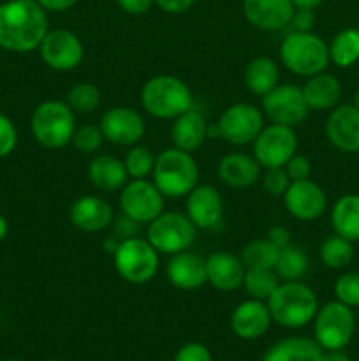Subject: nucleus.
<instances>
[{"instance_id": "obj_13", "label": "nucleus", "mask_w": 359, "mask_h": 361, "mask_svg": "<svg viewBox=\"0 0 359 361\" xmlns=\"http://www.w3.org/2000/svg\"><path fill=\"white\" fill-rule=\"evenodd\" d=\"M260 109L271 123H282L287 127L301 126L310 113L301 87L289 83H278L273 90L263 95Z\"/></svg>"}, {"instance_id": "obj_28", "label": "nucleus", "mask_w": 359, "mask_h": 361, "mask_svg": "<svg viewBox=\"0 0 359 361\" xmlns=\"http://www.w3.org/2000/svg\"><path fill=\"white\" fill-rule=\"evenodd\" d=\"M322 348L310 337H287L264 353L260 361H320Z\"/></svg>"}, {"instance_id": "obj_12", "label": "nucleus", "mask_w": 359, "mask_h": 361, "mask_svg": "<svg viewBox=\"0 0 359 361\" xmlns=\"http://www.w3.org/2000/svg\"><path fill=\"white\" fill-rule=\"evenodd\" d=\"M218 137L234 147L252 145L264 127L263 109L248 102H236L224 109L217 122Z\"/></svg>"}, {"instance_id": "obj_35", "label": "nucleus", "mask_w": 359, "mask_h": 361, "mask_svg": "<svg viewBox=\"0 0 359 361\" xmlns=\"http://www.w3.org/2000/svg\"><path fill=\"white\" fill-rule=\"evenodd\" d=\"M280 249L273 245L267 238H256L241 249V257L245 268H271L275 270Z\"/></svg>"}, {"instance_id": "obj_5", "label": "nucleus", "mask_w": 359, "mask_h": 361, "mask_svg": "<svg viewBox=\"0 0 359 361\" xmlns=\"http://www.w3.org/2000/svg\"><path fill=\"white\" fill-rule=\"evenodd\" d=\"M76 113L65 101L49 99L34 109L30 118V130L41 147L58 150L73 141L76 130Z\"/></svg>"}, {"instance_id": "obj_48", "label": "nucleus", "mask_w": 359, "mask_h": 361, "mask_svg": "<svg viewBox=\"0 0 359 361\" xmlns=\"http://www.w3.org/2000/svg\"><path fill=\"white\" fill-rule=\"evenodd\" d=\"M155 4L168 14H182L187 13L196 0H155Z\"/></svg>"}, {"instance_id": "obj_39", "label": "nucleus", "mask_w": 359, "mask_h": 361, "mask_svg": "<svg viewBox=\"0 0 359 361\" xmlns=\"http://www.w3.org/2000/svg\"><path fill=\"white\" fill-rule=\"evenodd\" d=\"M334 296L348 307H359V274H344L334 282Z\"/></svg>"}, {"instance_id": "obj_37", "label": "nucleus", "mask_w": 359, "mask_h": 361, "mask_svg": "<svg viewBox=\"0 0 359 361\" xmlns=\"http://www.w3.org/2000/svg\"><path fill=\"white\" fill-rule=\"evenodd\" d=\"M155 159L157 157L153 155V152L144 145L137 143L134 147H129V152L123 159L129 178H148L153 173Z\"/></svg>"}, {"instance_id": "obj_31", "label": "nucleus", "mask_w": 359, "mask_h": 361, "mask_svg": "<svg viewBox=\"0 0 359 361\" xmlns=\"http://www.w3.org/2000/svg\"><path fill=\"white\" fill-rule=\"evenodd\" d=\"M329 48V62L336 67L347 69L359 60V30L345 28L333 37Z\"/></svg>"}, {"instance_id": "obj_25", "label": "nucleus", "mask_w": 359, "mask_h": 361, "mask_svg": "<svg viewBox=\"0 0 359 361\" xmlns=\"http://www.w3.org/2000/svg\"><path fill=\"white\" fill-rule=\"evenodd\" d=\"M208 140V122L203 113L196 108L182 113L172 120L171 141L172 147L194 154Z\"/></svg>"}, {"instance_id": "obj_11", "label": "nucleus", "mask_w": 359, "mask_h": 361, "mask_svg": "<svg viewBox=\"0 0 359 361\" xmlns=\"http://www.w3.org/2000/svg\"><path fill=\"white\" fill-rule=\"evenodd\" d=\"M252 147L253 157L260 168H284L289 159L298 154V136L294 127L270 123L263 127Z\"/></svg>"}, {"instance_id": "obj_30", "label": "nucleus", "mask_w": 359, "mask_h": 361, "mask_svg": "<svg viewBox=\"0 0 359 361\" xmlns=\"http://www.w3.org/2000/svg\"><path fill=\"white\" fill-rule=\"evenodd\" d=\"M331 224L336 235L359 242V194H345L331 210Z\"/></svg>"}, {"instance_id": "obj_45", "label": "nucleus", "mask_w": 359, "mask_h": 361, "mask_svg": "<svg viewBox=\"0 0 359 361\" xmlns=\"http://www.w3.org/2000/svg\"><path fill=\"white\" fill-rule=\"evenodd\" d=\"M315 25V14L312 9H294L289 27L292 32H312Z\"/></svg>"}, {"instance_id": "obj_6", "label": "nucleus", "mask_w": 359, "mask_h": 361, "mask_svg": "<svg viewBox=\"0 0 359 361\" xmlns=\"http://www.w3.org/2000/svg\"><path fill=\"white\" fill-rule=\"evenodd\" d=\"M280 62L289 73L308 78L326 71L329 48L313 32H291L280 44Z\"/></svg>"}, {"instance_id": "obj_14", "label": "nucleus", "mask_w": 359, "mask_h": 361, "mask_svg": "<svg viewBox=\"0 0 359 361\" xmlns=\"http://www.w3.org/2000/svg\"><path fill=\"white\" fill-rule=\"evenodd\" d=\"M37 49L42 62L49 69L60 71V73L74 71L83 62L84 56V46L81 39L67 28L48 30Z\"/></svg>"}, {"instance_id": "obj_2", "label": "nucleus", "mask_w": 359, "mask_h": 361, "mask_svg": "<svg viewBox=\"0 0 359 361\" xmlns=\"http://www.w3.org/2000/svg\"><path fill=\"white\" fill-rule=\"evenodd\" d=\"M266 303L273 323L287 330H299L312 323L319 309L317 295L303 281H280Z\"/></svg>"}, {"instance_id": "obj_18", "label": "nucleus", "mask_w": 359, "mask_h": 361, "mask_svg": "<svg viewBox=\"0 0 359 361\" xmlns=\"http://www.w3.org/2000/svg\"><path fill=\"white\" fill-rule=\"evenodd\" d=\"M326 136L344 154L359 152V109L354 104H340L331 109L326 120Z\"/></svg>"}, {"instance_id": "obj_50", "label": "nucleus", "mask_w": 359, "mask_h": 361, "mask_svg": "<svg viewBox=\"0 0 359 361\" xmlns=\"http://www.w3.org/2000/svg\"><path fill=\"white\" fill-rule=\"evenodd\" d=\"M320 361H352L344 351H324Z\"/></svg>"}, {"instance_id": "obj_21", "label": "nucleus", "mask_w": 359, "mask_h": 361, "mask_svg": "<svg viewBox=\"0 0 359 361\" xmlns=\"http://www.w3.org/2000/svg\"><path fill=\"white\" fill-rule=\"evenodd\" d=\"M243 14L252 27L277 32L289 27L294 6L291 0H243Z\"/></svg>"}, {"instance_id": "obj_36", "label": "nucleus", "mask_w": 359, "mask_h": 361, "mask_svg": "<svg viewBox=\"0 0 359 361\" xmlns=\"http://www.w3.org/2000/svg\"><path fill=\"white\" fill-rule=\"evenodd\" d=\"M65 102L74 113L88 115V113H94L101 106V90L94 83L81 81V83L70 87V90L67 92Z\"/></svg>"}, {"instance_id": "obj_44", "label": "nucleus", "mask_w": 359, "mask_h": 361, "mask_svg": "<svg viewBox=\"0 0 359 361\" xmlns=\"http://www.w3.org/2000/svg\"><path fill=\"white\" fill-rule=\"evenodd\" d=\"M113 228H115L116 238L127 240V238H134V236H139L141 224L122 214V217H118L115 222H113Z\"/></svg>"}, {"instance_id": "obj_8", "label": "nucleus", "mask_w": 359, "mask_h": 361, "mask_svg": "<svg viewBox=\"0 0 359 361\" xmlns=\"http://www.w3.org/2000/svg\"><path fill=\"white\" fill-rule=\"evenodd\" d=\"M312 323L313 341L322 351H341L354 337L355 316L352 307L338 300L320 305Z\"/></svg>"}, {"instance_id": "obj_46", "label": "nucleus", "mask_w": 359, "mask_h": 361, "mask_svg": "<svg viewBox=\"0 0 359 361\" xmlns=\"http://www.w3.org/2000/svg\"><path fill=\"white\" fill-rule=\"evenodd\" d=\"M266 238L280 250L285 249V247H289L292 243L291 233H289V229L285 228V226H273V228L267 231Z\"/></svg>"}, {"instance_id": "obj_34", "label": "nucleus", "mask_w": 359, "mask_h": 361, "mask_svg": "<svg viewBox=\"0 0 359 361\" xmlns=\"http://www.w3.org/2000/svg\"><path fill=\"white\" fill-rule=\"evenodd\" d=\"M319 256L324 267L331 268V270H341L354 257V245H352L351 240L334 233L320 243Z\"/></svg>"}, {"instance_id": "obj_43", "label": "nucleus", "mask_w": 359, "mask_h": 361, "mask_svg": "<svg viewBox=\"0 0 359 361\" xmlns=\"http://www.w3.org/2000/svg\"><path fill=\"white\" fill-rule=\"evenodd\" d=\"M284 169L289 175V178H291V182L310 178V173H312L310 161L305 157V155H299V154L292 155V157L287 161V164L284 166Z\"/></svg>"}, {"instance_id": "obj_22", "label": "nucleus", "mask_w": 359, "mask_h": 361, "mask_svg": "<svg viewBox=\"0 0 359 361\" xmlns=\"http://www.w3.org/2000/svg\"><path fill=\"white\" fill-rule=\"evenodd\" d=\"M169 282L182 291H194L208 282L206 259L192 250L172 254L165 268Z\"/></svg>"}, {"instance_id": "obj_19", "label": "nucleus", "mask_w": 359, "mask_h": 361, "mask_svg": "<svg viewBox=\"0 0 359 361\" xmlns=\"http://www.w3.org/2000/svg\"><path fill=\"white\" fill-rule=\"evenodd\" d=\"M231 330L241 341H257L270 330L271 312L263 300L248 298L239 303L231 314Z\"/></svg>"}, {"instance_id": "obj_27", "label": "nucleus", "mask_w": 359, "mask_h": 361, "mask_svg": "<svg viewBox=\"0 0 359 361\" xmlns=\"http://www.w3.org/2000/svg\"><path fill=\"white\" fill-rule=\"evenodd\" d=\"M88 180L99 190L113 192L122 190V187L129 182V173L125 164L115 155L101 154L95 155L88 164Z\"/></svg>"}, {"instance_id": "obj_4", "label": "nucleus", "mask_w": 359, "mask_h": 361, "mask_svg": "<svg viewBox=\"0 0 359 361\" xmlns=\"http://www.w3.org/2000/svg\"><path fill=\"white\" fill-rule=\"evenodd\" d=\"M151 178L165 200H178L199 183V166L190 152L165 148L155 159Z\"/></svg>"}, {"instance_id": "obj_24", "label": "nucleus", "mask_w": 359, "mask_h": 361, "mask_svg": "<svg viewBox=\"0 0 359 361\" xmlns=\"http://www.w3.org/2000/svg\"><path fill=\"white\" fill-rule=\"evenodd\" d=\"M217 175L231 189H246L260 180L263 168L256 157L245 152H231L218 161Z\"/></svg>"}, {"instance_id": "obj_29", "label": "nucleus", "mask_w": 359, "mask_h": 361, "mask_svg": "<svg viewBox=\"0 0 359 361\" xmlns=\"http://www.w3.org/2000/svg\"><path fill=\"white\" fill-rule=\"evenodd\" d=\"M243 81H245L246 90L263 97L280 83L278 63L270 56H256L246 63Z\"/></svg>"}, {"instance_id": "obj_38", "label": "nucleus", "mask_w": 359, "mask_h": 361, "mask_svg": "<svg viewBox=\"0 0 359 361\" xmlns=\"http://www.w3.org/2000/svg\"><path fill=\"white\" fill-rule=\"evenodd\" d=\"M70 143H73L74 148H76L77 152H81V154L92 155L102 147V143H104V134H102L99 126L84 123V126L76 127Z\"/></svg>"}, {"instance_id": "obj_42", "label": "nucleus", "mask_w": 359, "mask_h": 361, "mask_svg": "<svg viewBox=\"0 0 359 361\" xmlns=\"http://www.w3.org/2000/svg\"><path fill=\"white\" fill-rule=\"evenodd\" d=\"M172 361H213L211 351L201 342H187L176 351Z\"/></svg>"}, {"instance_id": "obj_56", "label": "nucleus", "mask_w": 359, "mask_h": 361, "mask_svg": "<svg viewBox=\"0 0 359 361\" xmlns=\"http://www.w3.org/2000/svg\"><path fill=\"white\" fill-rule=\"evenodd\" d=\"M44 361H62V360H44Z\"/></svg>"}, {"instance_id": "obj_32", "label": "nucleus", "mask_w": 359, "mask_h": 361, "mask_svg": "<svg viewBox=\"0 0 359 361\" xmlns=\"http://www.w3.org/2000/svg\"><path fill=\"white\" fill-rule=\"evenodd\" d=\"M308 256H306L301 247L291 243V245L278 252L275 271L280 277V281H301L306 271H308Z\"/></svg>"}, {"instance_id": "obj_26", "label": "nucleus", "mask_w": 359, "mask_h": 361, "mask_svg": "<svg viewBox=\"0 0 359 361\" xmlns=\"http://www.w3.org/2000/svg\"><path fill=\"white\" fill-rule=\"evenodd\" d=\"M301 92L310 111H327L338 106L341 97V85L336 76L322 71L306 78Z\"/></svg>"}, {"instance_id": "obj_49", "label": "nucleus", "mask_w": 359, "mask_h": 361, "mask_svg": "<svg viewBox=\"0 0 359 361\" xmlns=\"http://www.w3.org/2000/svg\"><path fill=\"white\" fill-rule=\"evenodd\" d=\"M76 2L77 0H37V4L46 13H63V11L70 9Z\"/></svg>"}, {"instance_id": "obj_10", "label": "nucleus", "mask_w": 359, "mask_h": 361, "mask_svg": "<svg viewBox=\"0 0 359 361\" xmlns=\"http://www.w3.org/2000/svg\"><path fill=\"white\" fill-rule=\"evenodd\" d=\"M164 201L165 197L157 185L148 178H130L122 187L118 197L122 214L141 226H148L164 212Z\"/></svg>"}, {"instance_id": "obj_40", "label": "nucleus", "mask_w": 359, "mask_h": 361, "mask_svg": "<svg viewBox=\"0 0 359 361\" xmlns=\"http://www.w3.org/2000/svg\"><path fill=\"white\" fill-rule=\"evenodd\" d=\"M260 180H263L264 190L273 197L284 196L285 190L291 185V178L284 168L264 169V175H260Z\"/></svg>"}, {"instance_id": "obj_41", "label": "nucleus", "mask_w": 359, "mask_h": 361, "mask_svg": "<svg viewBox=\"0 0 359 361\" xmlns=\"http://www.w3.org/2000/svg\"><path fill=\"white\" fill-rule=\"evenodd\" d=\"M18 145V130L13 120L0 113V159L7 157L14 152Z\"/></svg>"}, {"instance_id": "obj_16", "label": "nucleus", "mask_w": 359, "mask_h": 361, "mask_svg": "<svg viewBox=\"0 0 359 361\" xmlns=\"http://www.w3.org/2000/svg\"><path fill=\"white\" fill-rule=\"evenodd\" d=\"M282 197L287 214L303 222L315 221L327 208L326 192L319 183L310 178L291 182Z\"/></svg>"}, {"instance_id": "obj_7", "label": "nucleus", "mask_w": 359, "mask_h": 361, "mask_svg": "<svg viewBox=\"0 0 359 361\" xmlns=\"http://www.w3.org/2000/svg\"><path fill=\"white\" fill-rule=\"evenodd\" d=\"M158 250L143 236L120 240L113 263L116 271L125 282L134 286H143L153 281L160 264Z\"/></svg>"}, {"instance_id": "obj_23", "label": "nucleus", "mask_w": 359, "mask_h": 361, "mask_svg": "<svg viewBox=\"0 0 359 361\" xmlns=\"http://www.w3.org/2000/svg\"><path fill=\"white\" fill-rule=\"evenodd\" d=\"M245 271L241 257L229 250H217L206 257L208 282L218 291L231 293L241 288Z\"/></svg>"}, {"instance_id": "obj_51", "label": "nucleus", "mask_w": 359, "mask_h": 361, "mask_svg": "<svg viewBox=\"0 0 359 361\" xmlns=\"http://www.w3.org/2000/svg\"><path fill=\"white\" fill-rule=\"evenodd\" d=\"M294 9H315L322 4V0H291Z\"/></svg>"}, {"instance_id": "obj_53", "label": "nucleus", "mask_w": 359, "mask_h": 361, "mask_svg": "<svg viewBox=\"0 0 359 361\" xmlns=\"http://www.w3.org/2000/svg\"><path fill=\"white\" fill-rule=\"evenodd\" d=\"M7 231H9V224H7V221H6V217H4V215H0V242L6 238Z\"/></svg>"}, {"instance_id": "obj_15", "label": "nucleus", "mask_w": 359, "mask_h": 361, "mask_svg": "<svg viewBox=\"0 0 359 361\" xmlns=\"http://www.w3.org/2000/svg\"><path fill=\"white\" fill-rule=\"evenodd\" d=\"M104 140L118 147H134L146 133V123L141 113L130 106H113L102 113L99 122Z\"/></svg>"}, {"instance_id": "obj_1", "label": "nucleus", "mask_w": 359, "mask_h": 361, "mask_svg": "<svg viewBox=\"0 0 359 361\" xmlns=\"http://www.w3.org/2000/svg\"><path fill=\"white\" fill-rule=\"evenodd\" d=\"M48 30V14L37 0H7L0 4V48L6 51H34Z\"/></svg>"}, {"instance_id": "obj_20", "label": "nucleus", "mask_w": 359, "mask_h": 361, "mask_svg": "<svg viewBox=\"0 0 359 361\" xmlns=\"http://www.w3.org/2000/svg\"><path fill=\"white\" fill-rule=\"evenodd\" d=\"M69 221L83 233H101L113 224V208L104 197L87 194L73 201Z\"/></svg>"}, {"instance_id": "obj_55", "label": "nucleus", "mask_w": 359, "mask_h": 361, "mask_svg": "<svg viewBox=\"0 0 359 361\" xmlns=\"http://www.w3.org/2000/svg\"><path fill=\"white\" fill-rule=\"evenodd\" d=\"M4 361H21V360H16V358H7V360H4Z\"/></svg>"}, {"instance_id": "obj_9", "label": "nucleus", "mask_w": 359, "mask_h": 361, "mask_svg": "<svg viewBox=\"0 0 359 361\" xmlns=\"http://www.w3.org/2000/svg\"><path fill=\"white\" fill-rule=\"evenodd\" d=\"M197 228L187 214L162 212L148 224L146 240L158 250V254H178L189 250L196 242Z\"/></svg>"}, {"instance_id": "obj_54", "label": "nucleus", "mask_w": 359, "mask_h": 361, "mask_svg": "<svg viewBox=\"0 0 359 361\" xmlns=\"http://www.w3.org/2000/svg\"><path fill=\"white\" fill-rule=\"evenodd\" d=\"M352 104H354L355 108L359 109V88H358V90H355V94H354V102H352Z\"/></svg>"}, {"instance_id": "obj_17", "label": "nucleus", "mask_w": 359, "mask_h": 361, "mask_svg": "<svg viewBox=\"0 0 359 361\" xmlns=\"http://www.w3.org/2000/svg\"><path fill=\"white\" fill-rule=\"evenodd\" d=\"M185 201V214L197 229H218L224 221V201L217 187L197 183Z\"/></svg>"}, {"instance_id": "obj_47", "label": "nucleus", "mask_w": 359, "mask_h": 361, "mask_svg": "<svg viewBox=\"0 0 359 361\" xmlns=\"http://www.w3.org/2000/svg\"><path fill=\"white\" fill-rule=\"evenodd\" d=\"M116 4L127 14H144L150 11L155 0H116Z\"/></svg>"}, {"instance_id": "obj_3", "label": "nucleus", "mask_w": 359, "mask_h": 361, "mask_svg": "<svg viewBox=\"0 0 359 361\" xmlns=\"http://www.w3.org/2000/svg\"><path fill=\"white\" fill-rule=\"evenodd\" d=\"M141 104L144 111L155 118L175 120L194 108V94L182 78L157 74L141 88Z\"/></svg>"}, {"instance_id": "obj_52", "label": "nucleus", "mask_w": 359, "mask_h": 361, "mask_svg": "<svg viewBox=\"0 0 359 361\" xmlns=\"http://www.w3.org/2000/svg\"><path fill=\"white\" fill-rule=\"evenodd\" d=\"M118 243H120V240L116 238V236H111V238H106L102 245H104L106 252L115 254V250H116V247H118Z\"/></svg>"}, {"instance_id": "obj_33", "label": "nucleus", "mask_w": 359, "mask_h": 361, "mask_svg": "<svg viewBox=\"0 0 359 361\" xmlns=\"http://www.w3.org/2000/svg\"><path fill=\"white\" fill-rule=\"evenodd\" d=\"M278 284L280 277L271 268H246L241 288L245 289L248 298L267 302Z\"/></svg>"}]
</instances>
